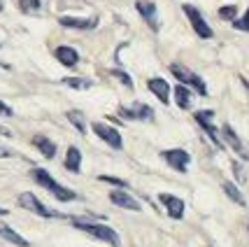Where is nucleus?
Masks as SVG:
<instances>
[{
	"mask_svg": "<svg viewBox=\"0 0 249 247\" xmlns=\"http://www.w3.org/2000/svg\"><path fill=\"white\" fill-rule=\"evenodd\" d=\"M31 177L40 184V187H44L47 191L54 193V198H56V201H61V203H70V201H75V198H77V193L72 191V189H68V187H63V184H58L54 177L49 175V172L44 171V168H33Z\"/></svg>",
	"mask_w": 249,
	"mask_h": 247,
	"instance_id": "nucleus-1",
	"label": "nucleus"
},
{
	"mask_svg": "<svg viewBox=\"0 0 249 247\" xmlns=\"http://www.w3.org/2000/svg\"><path fill=\"white\" fill-rule=\"evenodd\" d=\"M72 226L89 233L91 238H98L103 243H107L112 247H121V240H119V233L114 228H109L105 224H98V222H84V219H72Z\"/></svg>",
	"mask_w": 249,
	"mask_h": 247,
	"instance_id": "nucleus-2",
	"label": "nucleus"
},
{
	"mask_svg": "<svg viewBox=\"0 0 249 247\" xmlns=\"http://www.w3.org/2000/svg\"><path fill=\"white\" fill-rule=\"evenodd\" d=\"M170 73H173V75L179 79V84H184L186 89H194L198 96H207L205 82L196 75L194 70H189L186 65H182V63H170Z\"/></svg>",
	"mask_w": 249,
	"mask_h": 247,
	"instance_id": "nucleus-3",
	"label": "nucleus"
},
{
	"mask_svg": "<svg viewBox=\"0 0 249 247\" xmlns=\"http://www.w3.org/2000/svg\"><path fill=\"white\" fill-rule=\"evenodd\" d=\"M17 203L21 205L23 210H31V212H35L37 217H44V219H58V217H61V212H56V210H52V208H47V205H44L42 201H40L35 193H31V191L19 193Z\"/></svg>",
	"mask_w": 249,
	"mask_h": 247,
	"instance_id": "nucleus-4",
	"label": "nucleus"
},
{
	"mask_svg": "<svg viewBox=\"0 0 249 247\" xmlns=\"http://www.w3.org/2000/svg\"><path fill=\"white\" fill-rule=\"evenodd\" d=\"M182 10H184L186 19L191 21V28H194V33L200 38V40H210V38L214 35V31L210 28V23L205 21V17L200 14V10H198V7H194V5L184 2V5H182Z\"/></svg>",
	"mask_w": 249,
	"mask_h": 247,
	"instance_id": "nucleus-5",
	"label": "nucleus"
},
{
	"mask_svg": "<svg viewBox=\"0 0 249 247\" xmlns=\"http://www.w3.org/2000/svg\"><path fill=\"white\" fill-rule=\"evenodd\" d=\"M91 129H93V133H96L103 142H107L112 150H124L121 133L114 129V126H109V124H105V121H93V124H91Z\"/></svg>",
	"mask_w": 249,
	"mask_h": 247,
	"instance_id": "nucleus-6",
	"label": "nucleus"
},
{
	"mask_svg": "<svg viewBox=\"0 0 249 247\" xmlns=\"http://www.w3.org/2000/svg\"><path fill=\"white\" fill-rule=\"evenodd\" d=\"M161 156L165 159V163L177 172H186L189 171V163H191V156L189 152L182 150V147H173V150H165L161 152Z\"/></svg>",
	"mask_w": 249,
	"mask_h": 247,
	"instance_id": "nucleus-7",
	"label": "nucleus"
},
{
	"mask_svg": "<svg viewBox=\"0 0 249 247\" xmlns=\"http://www.w3.org/2000/svg\"><path fill=\"white\" fill-rule=\"evenodd\" d=\"M212 117H214V112H212V110H200V112H196V121H198V126L210 135V140L214 142V147L224 150V142H221L217 129H214V124H212Z\"/></svg>",
	"mask_w": 249,
	"mask_h": 247,
	"instance_id": "nucleus-8",
	"label": "nucleus"
},
{
	"mask_svg": "<svg viewBox=\"0 0 249 247\" xmlns=\"http://www.w3.org/2000/svg\"><path fill=\"white\" fill-rule=\"evenodd\" d=\"M135 10L140 12V17L147 21V26L154 33H159V28H161V23H159V10H156V5H154L152 0H138L135 2Z\"/></svg>",
	"mask_w": 249,
	"mask_h": 247,
	"instance_id": "nucleus-9",
	"label": "nucleus"
},
{
	"mask_svg": "<svg viewBox=\"0 0 249 247\" xmlns=\"http://www.w3.org/2000/svg\"><path fill=\"white\" fill-rule=\"evenodd\" d=\"M119 114L124 119H135V121H152L154 119V110L147 103H133V105H124L119 110Z\"/></svg>",
	"mask_w": 249,
	"mask_h": 247,
	"instance_id": "nucleus-10",
	"label": "nucleus"
},
{
	"mask_svg": "<svg viewBox=\"0 0 249 247\" xmlns=\"http://www.w3.org/2000/svg\"><path fill=\"white\" fill-rule=\"evenodd\" d=\"M221 135H224V140H226V145L231 150L235 152V154H240L245 161H249V150H245V145H242V140L238 138V133L233 131V126L224 124V126H221Z\"/></svg>",
	"mask_w": 249,
	"mask_h": 247,
	"instance_id": "nucleus-11",
	"label": "nucleus"
},
{
	"mask_svg": "<svg viewBox=\"0 0 249 247\" xmlns=\"http://www.w3.org/2000/svg\"><path fill=\"white\" fill-rule=\"evenodd\" d=\"M159 201L165 205L168 215L173 219H182L184 217V201L179 196H173V193H159Z\"/></svg>",
	"mask_w": 249,
	"mask_h": 247,
	"instance_id": "nucleus-12",
	"label": "nucleus"
},
{
	"mask_svg": "<svg viewBox=\"0 0 249 247\" xmlns=\"http://www.w3.org/2000/svg\"><path fill=\"white\" fill-rule=\"evenodd\" d=\"M58 23L63 28H79V31H91L98 26V17H89V19H82V17H58Z\"/></svg>",
	"mask_w": 249,
	"mask_h": 247,
	"instance_id": "nucleus-13",
	"label": "nucleus"
},
{
	"mask_svg": "<svg viewBox=\"0 0 249 247\" xmlns=\"http://www.w3.org/2000/svg\"><path fill=\"white\" fill-rule=\"evenodd\" d=\"M54 56H56V61H58L61 65H65V68H75V65L79 63V54H77V49H72V47H65V44L56 47Z\"/></svg>",
	"mask_w": 249,
	"mask_h": 247,
	"instance_id": "nucleus-14",
	"label": "nucleus"
},
{
	"mask_svg": "<svg viewBox=\"0 0 249 247\" xmlns=\"http://www.w3.org/2000/svg\"><path fill=\"white\" fill-rule=\"evenodd\" d=\"M147 86H149V91L161 100L163 105H168V103H170V86H168L165 79H161V77H152V79L147 82Z\"/></svg>",
	"mask_w": 249,
	"mask_h": 247,
	"instance_id": "nucleus-15",
	"label": "nucleus"
},
{
	"mask_svg": "<svg viewBox=\"0 0 249 247\" xmlns=\"http://www.w3.org/2000/svg\"><path fill=\"white\" fill-rule=\"evenodd\" d=\"M109 201L117 205V208H124V210H135V212H140V203L130 196V193H126V191H114L109 193Z\"/></svg>",
	"mask_w": 249,
	"mask_h": 247,
	"instance_id": "nucleus-16",
	"label": "nucleus"
},
{
	"mask_svg": "<svg viewBox=\"0 0 249 247\" xmlns=\"http://www.w3.org/2000/svg\"><path fill=\"white\" fill-rule=\"evenodd\" d=\"M33 147H37V152L44 159H54L56 156V145L47 135H33Z\"/></svg>",
	"mask_w": 249,
	"mask_h": 247,
	"instance_id": "nucleus-17",
	"label": "nucleus"
},
{
	"mask_svg": "<svg viewBox=\"0 0 249 247\" xmlns=\"http://www.w3.org/2000/svg\"><path fill=\"white\" fill-rule=\"evenodd\" d=\"M63 166H65V168H68L70 172H79V171H82V152L70 145V147H68V152H65Z\"/></svg>",
	"mask_w": 249,
	"mask_h": 247,
	"instance_id": "nucleus-18",
	"label": "nucleus"
},
{
	"mask_svg": "<svg viewBox=\"0 0 249 247\" xmlns=\"http://www.w3.org/2000/svg\"><path fill=\"white\" fill-rule=\"evenodd\" d=\"M0 238H5L7 243H12V245H17V247H28L31 243L26 240L23 236H19L12 226H7V224H0Z\"/></svg>",
	"mask_w": 249,
	"mask_h": 247,
	"instance_id": "nucleus-19",
	"label": "nucleus"
},
{
	"mask_svg": "<svg viewBox=\"0 0 249 247\" xmlns=\"http://www.w3.org/2000/svg\"><path fill=\"white\" fill-rule=\"evenodd\" d=\"M173 96H175V103L179 110H189L191 105V89H186L184 84H177L173 89Z\"/></svg>",
	"mask_w": 249,
	"mask_h": 247,
	"instance_id": "nucleus-20",
	"label": "nucleus"
},
{
	"mask_svg": "<svg viewBox=\"0 0 249 247\" xmlns=\"http://www.w3.org/2000/svg\"><path fill=\"white\" fill-rule=\"evenodd\" d=\"M61 84L70 86V89H77V91H84V89L93 86V79H89V77H65V79H61Z\"/></svg>",
	"mask_w": 249,
	"mask_h": 247,
	"instance_id": "nucleus-21",
	"label": "nucleus"
},
{
	"mask_svg": "<svg viewBox=\"0 0 249 247\" xmlns=\"http://www.w3.org/2000/svg\"><path fill=\"white\" fill-rule=\"evenodd\" d=\"M224 187V191H226V196L233 201V203H238V205H247V201H245V196H242V191H240L238 187L233 182H224L221 184Z\"/></svg>",
	"mask_w": 249,
	"mask_h": 247,
	"instance_id": "nucleus-22",
	"label": "nucleus"
},
{
	"mask_svg": "<svg viewBox=\"0 0 249 247\" xmlns=\"http://www.w3.org/2000/svg\"><path fill=\"white\" fill-rule=\"evenodd\" d=\"M65 117H68V121H70L79 133H84V131H87V119H84L82 112H77V110H68V112H65Z\"/></svg>",
	"mask_w": 249,
	"mask_h": 247,
	"instance_id": "nucleus-23",
	"label": "nucleus"
},
{
	"mask_svg": "<svg viewBox=\"0 0 249 247\" xmlns=\"http://www.w3.org/2000/svg\"><path fill=\"white\" fill-rule=\"evenodd\" d=\"M17 5L23 14H40V10H42L40 0H17Z\"/></svg>",
	"mask_w": 249,
	"mask_h": 247,
	"instance_id": "nucleus-24",
	"label": "nucleus"
},
{
	"mask_svg": "<svg viewBox=\"0 0 249 247\" xmlns=\"http://www.w3.org/2000/svg\"><path fill=\"white\" fill-rule=\"evenodd\" d=\"M235 14H238V7H235V5H228V7H221V10H219V17H221V19H228V21H235Z\"/></svg>",
	"mask_w": 249,
	"mask_h": 247,
	"instance_id": "nucleus-25",
	"label": "nucleus"
},
{
	"mask_svg": "<svg viewBox=\"0 0 249 247\" xmlns=\"http://www.w3.org/2000/svg\"><path fill=\"white\" fill-rule=\"evenodd\" d=\"M98 180H100V182H109V184H114V187H119V189H126V187H128V182H126V180H119V177H112V175H100Z\"/></svg>",
	"mask_w": 249,
	"mask_h": 247,
	"instance_id": "nucleus-26",
	"label": "nucleus"
},
{
	"mask_svg": "<svg viewBox=\"0 0 249 247\" xmlns=\"http://www.w3.org/2000/svg\"><path fill=\"white\" fill-rule=\"evenodd\" d=\"M233 26L238 28V31H245V33H249V7H247V12L240 17V19H235L233 21Z\"/></svg>",
	"mask_w": 249,
	"mask_h": 247,
	"instance_id": "nucleus-27",
	"label": "nucleus"
},
{
	"mask_svg": "<svg viewBox=\"0 0 249 247\" xmlns=\"http://www.w3.org/2000/svg\"><path fill=\"white\" fill-rule=\"evenodd\" d=\"M112 77H117V79H119L121 84H124V86H128V89L133 86V79H130V77L126 75L124 70H112Z\"/></svg>",
	"mask_w": 249,
	"mask_h": 247,
	"instance_id": "nucleus-28",
	"label": "nucleus"
},
{
	"mask_svg": "<svg viewBox=\"0 0 249 247\" xmlns=\"http://www.w3.org/2000/svg\"><path fill=\"white\" fill-rule=\"evenodd\" d=\"M0 114H5V117H12V114H14V110H12L7 103H2V100H0Z\"/></svg>",
	"mask_w": 249,
	"mask_h": 247,
	"instance_id": "nucleus-29",
	"label": "nucleus"
},
{
	"mask_svg": "<svg viewBox=\"0 0 249 247\" xmlns=\"http://www.w3.org/2000/svg\"><path fill=\"white\" fill-rule=\"evenodd\" d=\"M7 156H12V152L5 150V147H0V159H7Z\"/></svg>",
	"mask_w": 249,
	"mask_h": 247,
	"instance_id": "nucleus-30",
	"label": "nucleus"
},
{
	"mask_svg": "<svg viewBox=\"0 0 249 247\" xmlns=\"http://www.w3.org/2000/svg\"><path fill=\"white\" fill-rule=\"evenodd\" d=\"M7 215V210H5V208H0V217H5Z\"/></svg>",
	"mask_w": 249,
	"mask_h": 247,
	"instance_id": "nucleus-31",
	"label": "nucleus"
},
{
	"mask_svg": "<svg viewBox=\"0 0 249 247\" xmlns=\"http://www.w3.org/2000/svg\"><path fill=\"white\" fill-rule=\"evenodd\" d=\"M0 10H2V0H0Z\"/></svg>",
	"mask_w": 249,
	"mask_h": 247,
	"instance_id": "nucleus-32",
	"label": "nucleus"
},
{
	"mask_svg": "<svg viewBox=\"0 0 249 247\" xmlns=\"http://www.w3.org/2000/svg\"><path fill=\"white\" fill-rule=\"evenodd\" d=\"M247 228H249V226H247Z\"/></svg>",
	"mask_w": 249,
	"mask_h": 247,
	"instance_id": "nucleus-33",
	"label": "nucleus"
}]
</instances>
